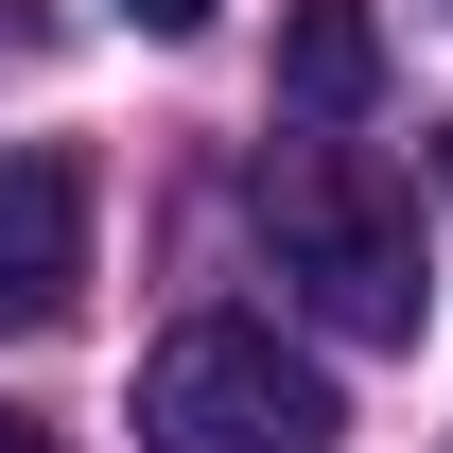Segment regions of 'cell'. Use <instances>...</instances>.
Wrapping results in <instances>:
<instances>
[{"label":"cell","mask_w":453,"mask_h":453,"mask_svg":"<svg viewBox=\"0 0 453 453\" xmlns=\"http://www.w3.org/2000/svg\"><path fill=\"white\" fill-rule=\"evenodd\" d=\"M0 453H53V418H0Z\"/></svg>","instance_id":"obj_6"},{"label":"cell","mask_w":453,"mask_h":453,"mask_svg":"<svg viewBox=\"0 0 453 453\" xmlns=\"http://www.w3.org/2000/svg\"><path fill=\"white\" fill-rule=\"evenodd\" d=\"M122 18H140V35H210L226 0H122Z\"/></svg>","instance_id":"obj_5"},{"label":"cell","mask_w":453,"mask_h":453,"mask_svg":"<svg viewBox=\"0 0 453 453\" xmlns=\"http://www.w3.org/2000/svg\"><path fill=\"white\" fill-rule=\"evenodd\" d=\"M88 314V174L0 157V332H70Z\"/></svg>","instance_id":"obj_3"},{"label":"cell","mask_w":453,"mask_h":453,"mask_svg":"<svg viewBox=\"0 0 453 453\" xmlns=\"http://www.w3.org/2000/svg\"><path fill=\"white\" fill-rule=\"evenodd\" d=\"M280 105L296 122H366L384 105V18L366 0H280Z\"/></svg>","instance_id":"obj_4"},{"label":"cell","mask_w":453,"mask_h":453,"mask_svg":"<svg viewBox=\"0 0 453 453\" xmlns=\"http://www.w3.org/2000/svg\"><path fill=\"white\" fill-rule=\"evenodd\" d=\"M262 244H280V280H296L314 332L418 349L436 280H418V210H401L384 157H349V140H280V157H262Z\"/></svg>","instance_id":"obj_1"},{"label":"cell","mask_w":453,"mask_h":453,"mask_svg":"<svg viewBox=\"0 0 453 453\" xmlns=\"http://www.w3.org/2000/svg\"><path fill=\"white\" fill-rule=\"evenodd\" d=\"M140 436L157 453H332L349 401L314 384L262 314H192V332H157V366H140Z\"/></svg>","instance_id":"obj_2"},{"label":"cell","mask_w":453,"mask_h":453,"mask_svg":"<svg viewBox=\"0 0 453 453\" xmlns=\"http://www.w3.org/2000/svg\"><path fill=\"white\" fill-rule=\"evenodd\" d=\"M436 174H453V122H436Z\"/></svg>","instance_id":"obj_7"}]
</instances>
